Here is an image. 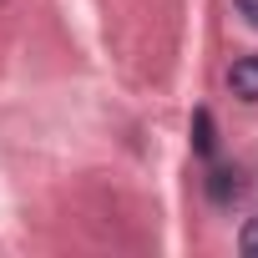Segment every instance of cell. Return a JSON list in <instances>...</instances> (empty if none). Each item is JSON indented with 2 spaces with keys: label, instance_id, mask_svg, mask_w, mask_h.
<instances>
[{
  "label": "cell",
  "instance_id": "1",
  "mask_svg": "<svg viewBox=\"0 0 258 258\" xmlns=\"http://www.w3.org/2000/svg\"><path fill=\"white\" fill-rule=\"evenodd\" d=\"M243 167H213L208 172V198L218 203V208H233L238 198H243Z\"/></svg>",
  "mask_w": 258,
  "mask_h": 258
},
{
  "label": "cell",
  "instance_id": "2",
  "mask_svg": "<svg viewBox=\"0 0 258 258\" xmlns=\"http://www.w3.org/2000/svg\"><path fill=\"white\" fill-rule=\"evenodd\" d=\"M228 86L238 101H258V56H238L228 66Z\"/></svg>",
  "mask_w": 258,
  "mask_h": 258
},
{
  "label": "cell",
  "instance_id": "3",
  "mask_svg": "<svg viewBox=\"0 0 258 258\" xmlns=\"http://www.w3.org/2000/svg\"><path fill=\"white\" fill-rule=\"evenodd\" d=\"M192 147H198V157H213V147H218V137H213V111H208V106H198V116H192Z\"/></svg>",
  "mask_w": 258,
  "mask_h": 258
},
{
  "label": "cell",
  "instance_id": "4",
  "mask_svg": "<svg viewBox=\"0 0 258 258\" xmlns=\"http://www.w3.org/2000/svg\"><path fill=\"white\" fill-rule=\"evenodd\" d=\"M238 253H243V258H258V218L243 223V233H238Z\"/></svg>",
  "mask_w": 258,
  "mask_h": 258
},
{
  "label": "cell",
  "instance_id": "5",
  "mask_svg": "<svg viewBox=\"0 0 258 258\" xmlns=\"http://www.w3.org/2000/svg\"><path fill=\"white\" fill-rule=\"evenodd\" d=\"M233 6H238V16H243L248 26H258V0H233Z\"/></svg>",
  "mask_w": 258,
  "mask_h": 258
}]
</instances>
